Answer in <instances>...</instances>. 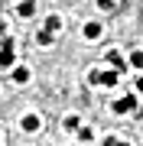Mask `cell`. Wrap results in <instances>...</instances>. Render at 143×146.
<instances>
[{
    "instance_id": "cell-18",
    "label": "cell",
    "mask_w": 143,
    "mask_h": 146,
    "mask_svg": "<svg viewBox=\"0 0 143 146\" xmlns=\"http://www.w3.org/2000/svg\"><path fill=\"white\" fill-rule=\"evenodd\" d=\"M114 146H130V143H120V140H114Z\"/></svg>"
},
{
    "instance_id": "cell-8",
    "label": "cell",
    "mask_w": 143,
    "mask_h": 146,
    "mask_svg": "<svg viewBox=\"0 0 143 146\" xmlns=\"http://www.w3.org/2000/svg\"><path fill=\"white\" fill-rule=\"evenodd\" d=\"M52 39H55V33H52V29H46V26L36 33V42H39V46H52Z\"/></svg>"
},
{
    "instance_id": "cell-5",
    "label": "cell",
    "mask_w": 143,
    "mask_h": 146,
    "mask_svg": "<svg viewBox=\"0 0 143 146\" xmlns=\"http://www.w3.org/2000/svg\"><path fill=\"white\" fill-rule=\"evenodd\" d=\"M33 13H36V3H33V0H20V3H16V16H20V20H29Z\"/></svg>"
},
{
    "instance_id": "cell-14",
    "label": "cell",
    "mask_w": 143,
    "mask_h": 146,
    "mask_svg": "<svg viewBox=\"0 0 143 146\" xmlns=\"http://www.w3.org/2000/svg\"><path fill=\"white\" fill-rule=\"evenodd\" d=\"M94 3H98V10H114L117 0H94Z\"/></svg>"
},
{
    "instance_id": "cell-1",
    "label": "cell",
    "mask_w": 143,
    "mask_h": 146,
    "mask_svg": "<svg viewBox=\"0 0 143 146\" xmlns=\"http://www.w3.org/2000/svg\"><path fill=\"white\" fill-rule=\"evenodd\" d=\"M114 114H130V110H137V94H124V98H117L111 104Z\"/></svg>"
},
{
    "instance_id": "cell-13",
    "label": "cell",
    "mask_w": 143,
    "mask_h": 146,
    "mask_svg": "<svg viewBox=\"0 0 143 146\" xmlns=\"http://www.w3.org/2000/svg\"><path fill=\"white\" fill-rule=\"evenodd\" d=\"M130 68H143V49L130 52Z\"/></svg>"
},
{
    "instance_id": "cell-15",
    "label": "cell",
    "mask_w": 143,
    "mask_h": 146,
    "mask_svg": "<svg viewBox=\"0 0 143 146\" xmlns=\"http://www.w3.org/2000/svg\"><path fill=\"white\" fill-rule=\"evenodd\" d=\"M88 81L91 84H101V68H91V72H88Z\"/></svg>"
},
{
    "instance_id": "cell-4",
    "label": "cell",
    "mask_w": 143,
    "mask_h": 146,
    "mask_svg": "<svg viewBox=\"0 0 143 146\" xmlns=\"http://www.w3.org/2000/svg\"><path fill=\"white\" fill-rule=\"evenodd\" d=\"M117 78H120V72H117V68H104V72H101V88H114Z\"/></svg>"
},
{
    "instance_id": "cell-11",
    "label": "cell",
    "mask_w": 143,
    "mask_h": 146,
    "mask_svg": "<svg viewBox=\"0 0 143 146\" xmlns=\"http://www.w3.org/2000/svg\"><path fill=\"white\" fill-rule=\"evenodd\" d=\"M46 29H52V33H59V29H62V16H59V13H52V16H46Z\"/></svg>"
},
{
    "instance_id": "cell-16",
    "label": "cell",
    "mask_w": 143,
    "mask_h": 146,
    "mask_svg": "<svg viewBox=\"0 0 143 146\" xmlns=\"http://www.w3.org/2000/svg\"><path fill=\"white\" fill-rule=\"evenodd\" d=\"M137 94H140V98H143V75H140V78H137Z\"/></svg>"
},
{
    "instance_id": "cell-3",
    "label": "cell",
    "mask_w": 143,
    "mask_h": 146,
    "mask_svg": "<svg viewBox=\"0 0 143 146\" xmlns=\"http://www.w3.org/2000/svg\"><path fill=\"white\" fill-rule=\"evenodd\" d=\"M81 33H85V39H88V42H94V39H101L104 26H101L98 20H91V23H85V29H81Z\"/></svg>"
},
{
    "instance_id": "cell-2",
    "label": "cell",
    "mask_w": 143,
    "mask_h": 146,
    "mask_svg": "<svg viewBox=\"0 0 143 146\" xmlns=\"http://www.w3.org/2000/svg\"><path fill=\"white\" fill-rule=\"evenodd\" d=\"M13 58H16V52H13V39L3 36V42H0V68H10Z\"/></svg>"
},
{
    "instance_id": "cell-6",
    "label": "cell",
    "mask_w": 143,
    "mask_h": 146,
    "mask_svg": "<svg viewBox=\"0 0 143 146\" xmlns=\"http://www.w3.org/2000/svg\"><path fill=\"white\" fill-rule=\"evenodd\" d=\"M20 123H23V130H26V133H36L39 127H43V120H39V114H26Z\"/></svg>"
},
{
    "instance_id": "cell-10",
    "label": "cell",
    "mask_w": 143,
    "mask_h": 146,
    "mask_svg": "<svg viewBox=\"0 0 143 146\" xmlns=\"http://www.w3.org/2000/svg\"><path fill=\"white\" fill-rule=\"evenodd\" d=\"M13 81H16V84H26V81H29V68H26V65L13 68Z\"/></svg>"
},
{
    "instance_id": "cell-12",
    "label": "cell",
    "mask_w": 143,
    "mask_h": 146,
    "mask_svg": "<svg viewBox=\"0 0 143 146\" xmlns=\"http://www.w3.org/2000/svg\"><path fill=\"white\" fill-rule=\"evenodd\" d=\"M78 140L81 143H91V140H94V130H91V127H78Z\"/></svg>"
},
{
    "instance_id": "cell-7",
    "label": "cell",
    "mask_w": 143,
    "mask_h": 146,
    "mask_svg": "<svg viewBox=\"0 0 143 146\" xmlns=\"http://www.w3.org/2000/svg\"><path fill=\"white\" fill-rule=\"evenodd\" d=\"M107 62H111V68H117V72H124V68H127V62H124V55L117 52V49L107 52Z\"/></svg>"
},
{
    "instance_id": "cell-17",
    "label": "cell",
    "mask_w": 143,
    "mask_h": 146,
    "mask_svg": "<svg viewBox=\"0 0 143 146\" xmlns=\"http://www.w3.org/2000/svg\"><path fill=\"white\" fill-rule=\"evenodd\" d=\"M0 36H7V23L3 20H0Z\"/></svg>"
},
{
    "instance_id": "cell-9",
    "label": "cell",
    "mask_w": 143,
    "mask_h": 146,
    "mask_svg": "<svg viewBox=\"0 0 143 146\" xmlns=\"http://www.w3.org/2000/svg\"><path fill=\"white\" fill-rule=\"evenodd\" d=\"M62 127H65V130H69V133H78V127H81V117H75V114H69V117L62 120Z\"/></svg>"
}]
</instances>
